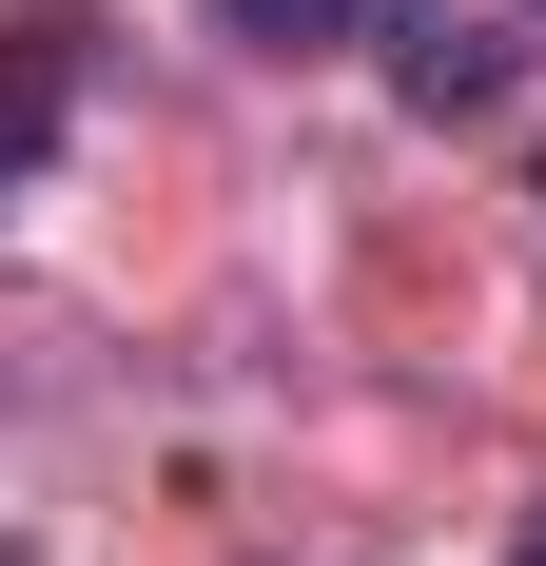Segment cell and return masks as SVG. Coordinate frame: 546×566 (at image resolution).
Segmentation results:
<instances>
[{
	"label": "cell",
	"mask_w": 546,
	"mask_h": 566,
	"mask_svg": "<svg viewBox=\"0 0 546 566\" xmlns=\"http://www.w3.org/2000/svg\"><path fill=\"white\" fill-rule=\"evenodd\" d=\"M371 20H390V0H216V40H234V59H351Z\"/></svg>",
	"instance_id": "3957f363"
},
{
	"label": "cell",
	"mask_w": 546,
	"mask_h": 566,
	"mask_svg": "<svg viewBox=\"0 0 546 566\" xmlns=\"http://www.w3.org/2000/svg\"><path fill=\"white\" fill-rule=\"evenodd\" d=\"M371 40H390V98H410V117H489V98H507V59H527L489 0H390Z\"/></svg>",
	"instance_id": "7a4b0ae2"
},
{
	"label": "cell",
	"mask_w": 546,
	"mask_h": 566,
	"mask_svg": "<svg viewBox=\"0 0 546 566\" xmlns=\"http://www.w3.org/2000/svg\"><path fill=\"white\" fill-rule=\"evenodd\" d=\"M527 566H546V527H527Z\"/></svg>",
	"instance_id": "277c9868"
},
{
	"label": "cell",
	"mask_w": 546,
	"mask_h": 566,
	"mask_svg": "<svg viewBox=\"0 0 546 566\" xmlns=\"http://www.w3.org/2000/svg\"><path fill=\"white\" fill-rule=\"evenodd\" d=\"M78 98H98V20H78V0H40V20H0V216H20V196L59 176Z\"/></svg>",
	"instance_id": "6da1fadb"
}]
</instances>
